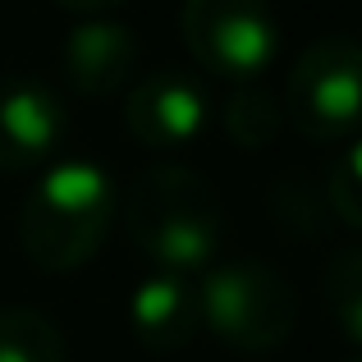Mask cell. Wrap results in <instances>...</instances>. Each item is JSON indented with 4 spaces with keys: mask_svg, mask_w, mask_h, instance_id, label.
Wrapping results in <instances>:
<instances>
[{
    "mask_svg": "<svg viewBox=\"0 0 362 362\" xmlns=\"http://www.w3.org/2000/svg\"><path fill=\"white\" fill-rule=\"evenodd\" d=\"M129 243L156 271L197 275L216 262L225 243V211L216 188L188 165H147L124 197Z\"/></svg>",
    "mask_w": 362,
    "mask_h": 362,
    "instance_id": "6da1fadb",
    "label": "cell"
},
{
    "mask_svg": "<svg viewBox=\"0 0 362 362\" xmlns=\"http://www.w3.org/2000/svg\"><path fill=\"white\" fill-rule=\"evenodd\" d=\"M115 221V179L101 160H55L18 206V243L42 271H78L101 252Z\"/></svg>",
    "mask_w": 362,
    "mask_h": 362,
    "instance_id": "7a4b0ae2",
    "label": "cell"
},
{
    "mask_svg": "<svg viewBox=\"0 0 362 362\" xmlns=\"http://www.w3.org/2000/svg\"><path fill=\"white\" fill-rule=\"evenodd\" d=\"M197 303H202V326L243 354L280 349L298 321L293 284L275 266L252 262V257L206 266L197 280Z\"/></svg>",
    "mask_w": 362,
    "mask_h": 362,
    "instance_id": "3957f363",
    "label": "cell"
},
{
    "mask_svg": "<svg viewBox=\"0 0 362 362\" xmlns=\"http://www.w3.org/2000/svg\"><path fill=\"white\" fill-rule=\"evenodd\" d=\"M289 124L312 142H349L362 115V51L349 33L317 37L303 46L284 78Z\"/></svg>",
    "mask_w": 362,
    "mask_h": 362,
    "instance_id": "277c9868",
    "label": "cell"
},
{
    "mask_svg": "<svg viewBox=\"0 0 362 362\" xmlns=\"http://www.w3.org/2000/svg\"><path fill=\"white\" fill-rule=\"evenodd\" d=\"M179 33L197 69L234 83H257L280 55V23L271 0H184Z\"/></svg>",
    "mask_w": 362,
    "mask_h": 362,
    "instance_id": "5b68a950",
    "label": "cell"
},
{
    "mask_svg": "<svg viewBox=\"0 0 362 362\" xmlns=\"http://www.w3.org/2000/svg\"><path fill=\"white\" fill-rule=\"evenodd\" d=\"M124 124L151 151L193 147L211 124V92L188 69H156L133 83L124 101Z\"/></svg>",
    "mask_w": 362,
    "mask_h": 362,
    "instance_id": "8992f818",
    "label": "cell"
},
{
    "mask_svg": "<svg viewBox=\"0 0 362 362\" xmlns=\"http://www.w3.org/2000/svg\"><path fill=\"white\" fill-rule=\"evenodd\" d=\"M69 138V110L28 74H0V170L23 175L55 156Z\"/></svg>",
    "mask_w": 362,
    "mask_h": 362,
    "instance_id": "52a82bcc",
    "label": "cell"
},
{
    "mask_svg": "<svg viewBox=\"0 0 362 362\" xmlns=\"http://www.w3.org/2000/svg\"><path fill=\"white\" fill-rule=\"evenodd\" d=\"M129 330L151 354H175L188 349L202 330V303L197 280L184 271H156L151 266L129 293Z\"/></svg>",
    "mask_w": 362,
    "mask_h": 362,
    "instance_id": "ba28073f",
    "label": "cell"
},
{
    "mask_svg": "<svg viewBox=\"0 0 362 362\" xmlns=\"http://www.w3.org/2000/svg\"><path fill=\"white\" fill-rule=\"evenodd\" d=\"M142 46L133 28L115 23V18H83L60 46V69L69 88L83 97H110V92L129 88L138 74Z\"/></svg>",
    "mask_w": 362,
    "mask_h": 362,
    "instance_id": "9c48e42d",
    "label": "cell"
},
{
    "mask_svg": "<svg viewBox=\"0 0 362 362\" xmlns=\"http://www.w3.org/2000/svg\"><path fill=\"white\" fill-rule=\"evenodd\" d=\"M321 298H326V317L335 321L339 339L349 349H358L362 344V247L358 243H344L326 262Z\"/></svg>",
    "mask_w": 362,
    "mask_h": 362,
    "instance_id": "30bf717a",
    "label": "cell"
},
{
    "mask_svg": "<svg viewBox=\"0 0 362 362\" xmlns=\"http://www.w3.org/2000/svg\"><path fill=\"white\" fill-rule=\"evenodd\" d=\"M221 124H225V133H230L234 147H243V151H266L275 138H280L284 115H280V101H275L266 88L243 83V88H234L230 97H225Z\"/></svg>",
    "mask_w": 362,
    "mask_h": 362,
    "instance_id": "8fae6325",
    "label": "cell"
},
{
    "mask_svg": "<svg viewBox=\"0 0 362 362\" xmlns=\"http://www.w3.org/2000/svg\"><path fill=\"white\" fill-rule=\"evenodd\" d=\"M0 362H64V335L37 308H0Z\"/></svg>",
    "mask_w": 362,
    "mask_h": 362,
    "instance_id": "7c38bea8",
    "label": "cell"
},
{
    "mask_svg": "<svg viewBox=\"0 0 362 362\" xmlns=\"http://www.w3.org/2000/svg\"><path fill=\"white\" fill-rule=\"evenodd\" d=\"M326 206L344 230L362 225V165H358V142H339V156L326 165Z\"/></svg>",
    "mask_w": 362,
    "mask_h": 362,
    "instance_id": "4fadbf2b",
    "label": "cell"
},
{
    "mask_svg": "<svg viewBox=\"0 0 362 362\" xmlns=\"http://www.w3.org/2000/svg\"><path fill=\"white\" fill-rule=\"evenodd\" d=\"M60 9H74V14H88V18H106L110 9L129 5V0H55Z\"/></svg>",
    "mask_w": 362,
    "mask_h": 362,
    "instance_id": "5bb4252c",
    "label": "cell"
},
{
    "mask_svg": "<svg viewBox=\"0 0 362 362\" xmlns=\"http://www.w3.org/2000/svg\"><path fill=\"white\" fill-rule=\"evenodd\" d=\"M344 362H358V354H349V358H344Z\"/></svg>",
    "mask_w": 362,
    "mask_h": 362,
    "instance_id": "9a60e30c",
    "label": "cell"
}]
</instances>
